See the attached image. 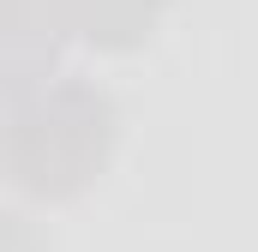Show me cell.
Here are the masks:
<instances>
[{"mask_svg": "<svg viewBox=\"0 0 258 252\" xmlns=\"http://www.w3.org/2000/svg\"><path fill=\"white\" fill-rule=\"evenodd\" d=\"M114 150V102L90 84H54L0 126V174L36 198L84 192Z\"/></svg>", "mask_w": 258, "mask_h": 252, "instance_id": "1", "label": "cell"}, {"mask_svg": "<svg viewBox=\"0 0 258 252\" xmlns=\"http://www.w3.org/2000/svg\"><path fill=\"white\" fill-rule=\"evenodd\" d=\"M150 18H156V0H60V24H72L90 42H108V48L150 36Z\"/></svg>", "mask_w": 258, "mask_h": 252, "instance_id": "2", "label": "cell"}]
</instances>
